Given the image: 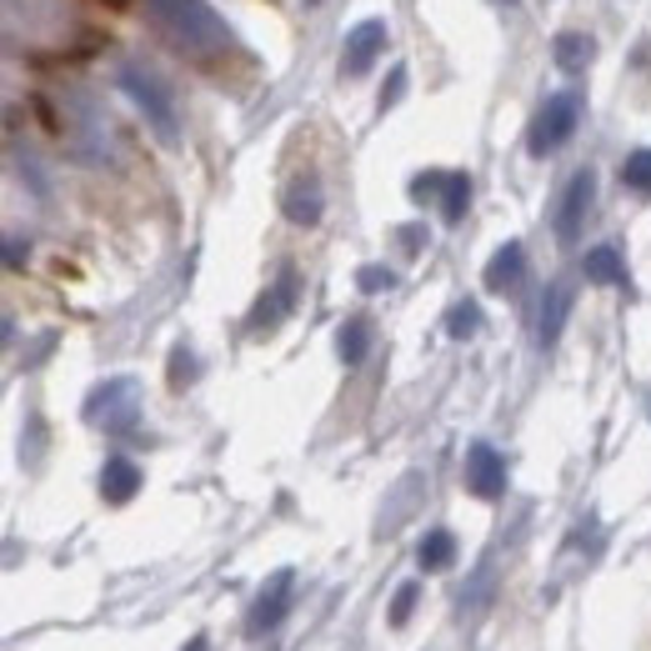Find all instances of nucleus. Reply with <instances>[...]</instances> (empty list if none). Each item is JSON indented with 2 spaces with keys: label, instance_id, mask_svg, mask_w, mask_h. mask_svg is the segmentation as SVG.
I'll use <instances>...</instances> for the list:
<instances>
[{
  "label": "nucleus",
  "instance_id": "2",
  "mask_svg": "<svg viewBox=\"0 0 651 651\" xmlns=\"http://www.w3.org/2000/svg\"><path fill=\"white\" fill-rule=\"evenodd\" d=\"M576 120H581V96L576 90H556V96H546L542 116H536L532 126V156H552L556 146L572 141Z\"/></svg>",
  "mask_w": 651,
  "mask_h": 651
},
{
  "label": "nucleus",
  "instance_id": "24",
  "mask_svg": "<svg viewBox=\"0 0 651 651\" xmlns=\"http://www.w3.org/2000/svg\"><path fill=\"white\" fill-rule=\"evenodd\" d=\"M100 6H110V11H126L130 0H100Z\"/></svg>",
  "mask_w": 651,
  "mask_h": 651
},
{
  "label": "nucleus",
  "instance_id": "21",
  "mask_svg": "<svg viewBox=\"0 0 651 651\" xmlns=\"http://www.w3.org/2000/svg\"><path fill=\"white\" fill-rule=\"evenodd\" d=\"M412 607H416V586L406 581L402 591H396V601H391V627H402V621L412 617Z\"/></svg>",
  "mask_w": 651,
  "mask_h": 651
},
{
  "label": "nucleus",
  "instance_id": "9",
  "mask_svg": "<svg viewBox=\"0 0 651 651\" xmlns=\"http://www.w3.org/2000/svg\"><path fill=\"white\" fill-rule=\"evenodd\" d=\"M521 271H526V250H521V241H506L487 266V291H511L521 281Z\"/></svg>",
  "mask_w": 651,
  "mask_h": 651
},
{
  "label": "nucleus",
  "instance_id": "25",
  "mask_svg": "<svg viewBox=\"0 0 651 651\" xmlns=\"http://www.w3.org/2000/svg\"><path fill=\"white\" fill-rule=\"evenodd\" d=\"M185 651H206V637H195V641H191V647H185Z\"/></svg>",
  "mask_w": 651,
  "mask_h": 651
},
{
  "label": "nucleus",
  "instance_id": "22",
  "mask_svg": "<svg viewBox=\"0 0 651 651\" xmlns=\"http://www.w3.org/2000/svg\"><path fill=\"white\" fill-rule=\"evenodd\" d=\"M402 90H406V65H396V71H391V81H386V90H381V110L396 106V100H402Z\"/></svg>",
  "mask_w": 651,
  "mask_h": 651
},
{
  "label": "nucleus",
  "instance_id": "15",
  "mask_svg": "<svg viewBox=\"0 0 651 651\" xmlns=\"http://www.w3.org/2000/svg\"><path fill=\"white\" fill-rule=\"evenodd\" d=\"M291 291H296V281H291V276H281V286H276V291L260 296V306L250 311V331H260V326H276V321H281L286 306H291Z\"/></svg>",
  "mask_w": 651,
  "mask_h": 651
},
{
  "label": "nucleus",
  "instance_id": "1",
  "mask_svg": "<svg viewBox=\"0 0 651 651\" xmlns=\"http://www.w3.org/2000/svg\"><path fill=\"white\" fill-rule=\"evenodd\" d=\"M146 6H151V21L166 31V41H171L175 51H185L191 61L211 65V61H226V55L236 51L226 21L211 11L206 0H146Z\"/></svg>",
  "mask_w": 651,
  "mask_h": 651
},
{
  "label": "nucleus",
  "instance_id": "17",
  "mask_svg": "<svg viewBox=\"0 0 651 651\" xmlns=\"http://www.w3.org/2000/svg\"><path fill=\"white\" fill-rule=\"evenodd\" d=\"M451 556H456V536L451 532H431L421 542V552H416V562H421L426 572H446V566H451Z\"/></svg>",
  "mask_w": 651,
  "mask_h": 651
},
{
  "label": "nucleus",
  "instance_id": "6",
  "mask_svg": "<svg viewBox=\"0 0 651 651\" xmlns=\"http://www.w3.org/2000/svg\"><path fill=\"white\" fill-rule=\"evenodd\" d=\"M376 55H386V21L351 25L346 45H341V71H346V76H361V71H371Z\"/></svg>",
  "mask_w": 651,
  "mask_h": 651
},
{
  "label": "nucleus",
  "instance_id": "20",
  "mask_svg": "<svg viewBox=\"0 0 651 651\" xmlns=\"http://www.w3.org/2000/svg\"><path fill=\"white\" fill-rule=\"evenodd\" d=\"M361 291H391V286H396V276L386 271V266H361Z\"/></svg>",
  "mask_w": 651,
  "mask_h": 651
},
{
  "label": "nucleus",
  "instance_id": "7",
  "mask_svg": "<svg viewBox=\"0 0 651 651\" xmlns=\"http://www.w3.org/2000/svg\"><path fill=\"white\" fill-rule=\"evenodd\" d=\"M286 607H291V572H281L266 591H260V601L250 607V631H271L276 621L286 617Z\"/></svg>",
  "mask_w": 651,
  "mask_h": 651
},
{
  "label": "nucleus",
  "instance_id": "4",
  "mask_svg": "<svg viewBox=\"0 0 651 651\" xmlns=\"http://www.w3.org/2000/svg\"><path fill=\"white\" fill-rule=\"evenodd\" d=\"M591 201H597V175H591V171H576L572 181H566V191H562V206H556V236H562L566 246L581 236Z\"/></svg>",
  "mask_w": 651,
  "mask_h": 651
},
{
  "label": "nucleus",
  "instance_id": "23",
  "mask_svg": "<svg viewBox=\"0 0 651 651\" xmlns=\"http://www.w3.org/2000/svg\"><path fill=\"white\" fill-rule=\"evenodd\" d=\"M191 371H195V361L185 356V351H175V361H171V381L181 386V381H191Z\"/></svg>",
  "mask_w": 651,
  "mask_h": 651
},
{
  "label": "nucleus",
  "instance_id": "11",
  "mask_svg": "<svg viewBox=\"0 0 651 651\" xmlns=\"http://www.w3.org/2000/svg\"><path fill=\"white\" fill-rule=\"evenodd\" d=\"M100 491H106V501H130L141 491V471L130 467L126 456H116V461H106V471H100Z\"/></svg>",
  "mask_w": 651,
  "mask_h": 651
},
{
  "label": "nucleus",
  "instance_id": "16",
  "mask_svg": "<svg viewBox=\"0 0 651 651\" xmlns=\"http://www.w3.org/2000/svg\"><path fill=\"white\" fill-rule=\"evenodd\" d=\"M337 346H341V361H346V366H356V361L366 356V346H371V321H366V316H351V321L341 326Z\"/></svg>",
  "mask_w": 651,
  "mask_h": 651
},
{
  "label": "nucleus",
  "instance_id": "3",
  "mask_svg": "<svg viewBox=\"0 0 651 651\" xmlns=\"http://www.w3.org/2000/svg\"><path fill=\"white\" fill-rule=\"evenodd\" d=\"M120 86H126L130 100L146 110V120L161 130V141H175V106H171L161 81H156L151 71H141V65H120Z\"/></svg>",
  "mask_w": 651,
  "mask_h": 651
},
{
  "label": "nucleus",
  "instance_id": "13",
  "mask_svg": "<svg viewBox=\"0 0 651 651\" xmlns=\"http://www.w3.org/2000/svg\"><path fill=\"white\" fill-rule=\"evenodd\" d=\"M467 206H471V175L467 171H446V181H441V216L456 226V221L467 216Z\"/></svg>",
  "mask_w": 651,
  "mask_h": 651
},
{
  "label": "nucleus",
  "instance_id": "19",
  "mask_svg": "<svg viewBox=\"0 0 651 651\" xmlns=\"http://www.w3.org/2000/svg\"><path fill=\"white\" fill-rule=\"evenodd\" d=\"M481 326V311H477V301H456L451 306V316H446V331H451L456 341H467L471 331Z\"/></svg>",
  "mask_w": 651,
  "mask_h": 651
},
{
  "label": "nucleus",
  "instance_id": "18",
  "mask_svg": "<svg viewBox=\"0 0 651 651\" xmlns=\"http://www.w3.org/2000/svg\"><path fill=\"white\" fill-rule=\"evenodd\" d=\"M621 181H627L631 191L651 195V146H641V151H631L627 161H621Z\"/></svg>",
  "mask_w": 651,
  "mask_h": 651
},
{
  "label": "nucleus",
  "instance_id": "14",
  "mask_svg": "<svg viewBox=\"0 0 651 651\" xmlns=\"http://www.w3.org/2000/svg\"><path fill=\"white\" fill-rule=\"evenodd\" d=\"M566 311H572V286H562V281H556L552 291H546V306H542V341H546V346H552V341L562 337Z\"/></svg>",
  "mask_w": 651,
  "mask_h": 651
},
{
  "label": "nucleus",
  "instance_id": "10",
  "mask_svg": "<svg viewBox=\"0 0 651 651\" xmlns=\"http://www.w3.org/2000/svg\"><path fill=\"white\" fill-rule=\"evenodd\" d=\"M591 51H597V45H591V35H586V31H562L552 41V55H556V65H562L566 76L586 71V65H591Z\"/></svg>",
  "mask_w": 651,
  "mask_h": 651
},
{
  "label": "nucleus",
  "instance_id": "8",
  "mask_svg": "<svg viewBox=\"0 0 651 651\" xmlns=\"http://www.w3.org/2000/svg\"><path fill=\"white\" fill-rule=\"evenodd\" d=\"M321 181L316 175H301V181H291V191H286V216L296 221V226H311V221H321Z\"/></svg>",
  "mask_w": 651,
  "mask_h": 651
},
{
  "label": "nucleus",
  "instance_id": "5",
  "mask_svg": "<svg viewBox=\"0 0 651 651\" xmlns=\"http://www.w3.org/2000/svg\"><path fill=\"white\" fill-rule=\"evenodd\" d=\"M467 487H471V497H481V501H497L501 491H506V461L497 456V446L477 441L467 451Z\"/></svg>",
  "mask_w": 651,
  "mask_h": 651
},
{
  "label": "nucleus",
  "instance_id": "12",
  "mask_svg": "<svg viewBox=\"0 0 651 651\" xmlns=\"http://www.w3.org/2000/svg\"><path fill=\"white\" fill-rule=\"evenodd\" d=\"M581 271H586V281H591V286H621V281H627V266H621V256L611 246L586 250Z\"/></svg>",
  "mask_w": 651,
  "mask_h": 651
}]
</instances>
